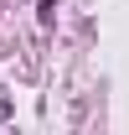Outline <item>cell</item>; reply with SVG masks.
I'll use <instances>...</instances> for the list:
<instances>
[{"label": "cell", "instance_id": "obj_1", "mask_svg": "<svg viewBox=\"0 0 129 135\" xmlns=\"http://www.w3.org/2000/svg\"><path fill=\"white\" fill-rule=\"evenodd\" d=\"M5 114H10V99H5V94H0V119H5Z\"/></svg>", "mask_w": 129, "mask_h": 135}]
</instances>
